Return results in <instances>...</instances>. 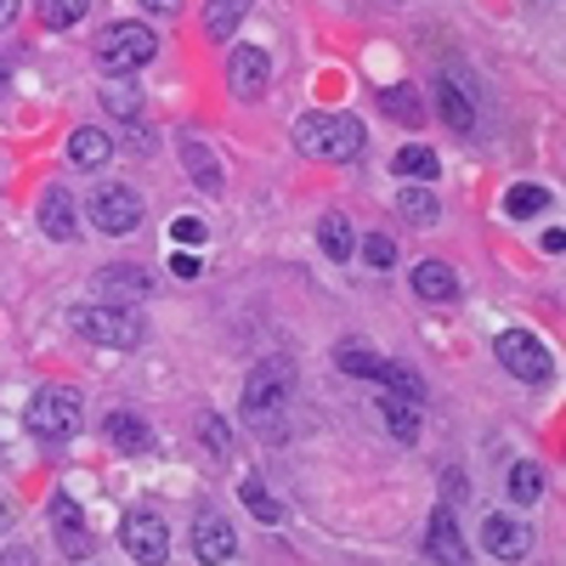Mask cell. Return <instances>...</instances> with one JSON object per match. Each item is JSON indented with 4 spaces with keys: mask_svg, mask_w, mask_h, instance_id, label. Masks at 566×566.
Wrapping results in <instances>:
<instances>
[{
    "mask_svg": "<svg viewBox=\"0 0 566 566\" xmlns=\"http://www.w3.org/2000/svg\"><path fill=\"white\" fill-rule=\"evenodd\" d=\"M250 7H255V0H205V34L210 40H227L232 29L250 18Z\"/></svg>",
    "mask_w": 566,
    "mask_h": 566,
    "instance_id": "cell-21",
    "label": "cell"
},
{
    "mask_svg": "<svg viewBox=\"0 0 566 566\" xmlns=\"http://www.w3.org/2000/svg\"><path fill=\"white\" fill-rule=\"evenodd\" d=\"M391 397H402V402H424V380L413 368H402V363H380V374H374Z\"/></svg>",
    "mask_w": 566,
    "mask_h": 566,
    "instance_id": "cell-27",
    "label": "cell"
},
{
    "mask_svg": "<svg viewBox=\"0 0 566 566\" xmlns=\"http://www.w3.org/2000/svg\"><path fill=\"white\" fill-rule=\"evenodd\" d=\"M119 538H125V555H136L142 566H165L170 560V522L159 510H130L119 522Z\"/></svg>",
    "mask_w": 566,
    "mask_h": 566,
    "instance_id": "cell-7",
    "label": "cell"
},
{
    "mask_svg": "<svg viewBox=\"0 0 566 566\" xmlns=\"http://www.w3.org/2000/svg\"><path fill=\"white\" fill-rule=\"evenodd\" d=\"M397 205H402V216L419 221V227H431V221L442 216V199H437V193H424V187H408V193H397Z\"/></svg>",
    "mask_w": 566,
    "mask_h": 566,
    "instance_id": "cell-31",
    "label": "cell"
},
{
    "mask_svg": "<svg viewBox=\"0 0 566 566\" xmlns=\"http://www.w3.org/2000/svg\"><path fill=\"white\" fill-rule=\"evenodd\" d=\"M170 239H176L181 250H199V244L210 239V232H205V221H199V216H181V221H170Z\"/></svg>",
    "mask_w": 566,
    "mask_h": 566,
    "instance_id": "cell-35",
    "label": "cell"
},
{
    "mask_svg": "<svg viewBox=\"0 0 566 566\" xmlns=\"http://www.w3.org/2000/svg\"><path fill=\"white\" fill-rule=\"evenodd\" d=\"M0 527H7V504H0Z\"/></svg>",
    "mask_w": 566,
    "mask_h": 566,
    "instance_id": "cell-42",
    "label": "cell"
},
{
    "mask_svg": "<svg viewBox=\"0 0 566 566\" xmlns=\"http://www.w3.org/2000/svg\"><path fill=\"white\" fill-rule=\"evenodd\" d=\"M424 555H431L437 566H470V549L459 538V522H453L448 504L431 515V527H424Z\"/></svg>",
    "mask_w": 566,
    "mask_h": 566,
    "instance_id": "cell-13",
    "label": "cell"
},
{
    "mask_svg": "<svg viewBox=\"0 0 566 566\" xmlns=\"http://www.w3.org/2000/svg\"><path fill=\"white\" fill-rule=\"evenodd\" d=\"M482 544H488L493 560H510V566H515V560H527V555H533V527L510 522V515H488Z\"/></svg>",
    "mask_w": 566,
    "mask_h": 566,
    "instance_id": "cell-12",
    "label": "cell"
},
{
    "mask_svg": "<svg viewBox=\"0 0 566 566\" xmlns=\"http://www.w3.org/2000/svg\"><path fill=\"white\" fill-rule=\"evenodd\" d=\"M397 176H408V181H431V176H442V159H437V148H419V142L397 148Z\"/></svg>",
    "mask_w": 566,
    "mask_h": 566,
    "instance_id": "cell-23",
    "label": "cell"
},
{
    "mask_svg": "<svg viewBox=\"0 0 566 566\" xmlns=\"http://www.w3.org/2000/svg\"><path fill=\"white\" fill-rule=\"evenodd\" d=\"M91 57H97L103 74H136L159 57V34L148 23H108L91 45Z\"/></svg>",
    "mask_w": 566,
    "mask_h": 566,
    "instance_id": "cell-3",
    "label": "cell"
},
{
    "mask_svg": "<svg viewBox=\"0 0 566 566\" xmlns=\"http://www.w3.org/2000/svg\"><path fill=\"white\" fill-rule=\"evenodd\" d=\"M34 221H40L45 239L69 244L74 232H80V205H74V193H63V187H45V193H40V210H34Z\"/></svg>",
    "mask_w": 566,
    "mask_h": 566,
    "instance_id": "cell-11",
    "label": "cell"
},
{
    "mask_svg": "<svg viewBox=\"0 0 566 566\" xmlns=\"http://www.w3.org/2000/svg\"><path fill=\"white\" fill-rule=\"evenodd\" d=\"M413 295L419 301H459V272L448 266V261H419L413 266Z\"/></svg>",
    "mask_w": 566,
    "mask_h": 566,
    "instance_id": "cell-16",
    "label": "cell"
},
{
    "mask_svg": "<svg viewBox=\"0 0 566 566\" xmlns=\"http://www.w3.org/2000/svg\"><path fill=\"white\" fill-rule=\"evenodd\" d=\"M52 533H57V544H63V555H69V560H80V555L91 549L85 515H80V504H74L69 493H52Z\"/></svg>",
    "mask_w": 566,
    "mask_h": 566,
    "instance_id": "cell-14",
    "label": "cell"
},
{
    "mask_svg": "<svg viewBox=\"0 0 566 566\" xmlns=\"http://www.w3.org/2000/svg\"><path fill=\"white\" fill-rule=\"evenodd\" d=\"M538 493H544V476H538V464H515V470H510V499L527 510V504H538Z\"/></svg>",
    "mask_w": 566,
    "mask_h": 566,
    "instance_id": "cell-32",
    "label": "cell"
},
{
    "mask_svg": "<svg viewBox=\"0 0 566 566\" xmlns=\"http://www.w3.org/2000/svg\"><path fill=\"white\" fill-rule=\"evenodd\" d=\"M437 114L459 130V136H470V130H476V103H470V91L459 85V80H437Z\"/></svg>",
    "mask_w": 566,
    "mask_h": 566,
    "instance_id": "cell-15",
    "label": "cell"
},
{
    "mask_svg": "<svg viewBox=\"0 0 566 566\" xmlns=\"http://www.w3.org/2000/svg\"><path fill=\"white\" fill-rule=\"evenodd\" d=\"M114 159V142H108V130H97V125H80L74 136H69V165H80V170H103Z\"/></svg>",
    "mask_w": 566,
    "mask_h": 566,
    "instance_id": "cell-17",
    "label": "cell"
},
{
    "mask_svg": "<svg viewBox=\"0 0 566 566\" xmlns=\"http://www.w3.org/2000/svg\"><path fill=\"white\" fill-rule=\"evenodd\" d=\"M380 108H386L391 119H402V125H424V103H419L413 85H386V91H380Z\"/></svg>",
    "mask_w": 566,
    "mask_h": 566,
    "instance_id": "cell-25",
    "label": "cell"
},
{
    "mask_svg": "<svg viewBox=\"0 0 566 566\" xmlns=\"http://www.w3.org/2000/svg\"><path fill=\"white\" fill-rule=\"evenodd\" d=\"M317 244H323V255H328V261H352V250H357L352 221H346L340 210H328V216L317 221Z\"/></svg>",
    "mask_w": 566,
    "mask_h": 566,
    "instance_id": "cell-20",
    "label": "cell"
},
{
    "mask_svg": "<svg viewBox=\"0 0 566 566\" xmlns=\"http://www.w3.org/2000/svg\"><path fill=\"white\" fill-rule=\"evenodd\" d=\"M69 323H74V335H80V340L108 346V352H136L142 335H148V323L130 317V312H119V306H80Z\"/></svg>",
    "mask_w": 566,
    "mask_h": 566,
    "instance_id": "cell-5",
    "label": "cell"
},
{
    "mask_svg": "<svg viewBox=\"0 0 566 566\" xmlns=\"http://www.w3.org/2000/svg\"><path fill=\"white\" fill-rule=\"evenodd\" d=\"M103 103H108V114H119V119H136V108H142V97H136L130 85H108Z\"/></svg>",
    "mask_w": 566,
    "mask_h": 566,
    "instance_id": "cell-36",
    "label": "cell"
},
{
    "mask_svg": "<svg viewBox=\"0 0 566 566\" xmlns=\"http://www.w3.org/2000/svg\"><path fill=\"white\" fill-rule=\"evenodd\" d=\"M199 442L210 448V453H232V431H227V419L221 413H199Z\"/></svg>",
    "mask_w": 566,
    "mask_h": 566,
    "instance_id": "cell-33",
    "label": "cell"
},
{
    "mask_svg": "<svg viewBox=\"0 0 566 566\" xmlns=\"http://www.w3.org/2000/svg\"><path fill=\"white\" fill-rule=\"evenodd\" d=\"M363 261L386 272V266H397V244L386 239V232H368V239H363Z\"/></svg>",
    "mask_w": 566,
    "mask_h": 566,
    "instance_id": "cell-34",
    "label": "cell"
},
{
    "mask_svg": "<svg viewBox=\"0 0 566 566\" xmlns=\"http://www.w3.org/2000/svg\"><path fill=\"white\" fill-rule=\"evenodd\" d=\"M266 80H272V57L261 52V45H239V52L227 57V85H232L239 103H255L266 91Z\"/></svg>",
    "mask_w": 566,
    "mask_h": 566,
    "instance_id": "cell-10",
    "label": "cell"
},
{
    "mask_svg": "<svg viewBox=\"0 0 566 566\" xmlns=\"http://www.w3.org/2000/svg\"><path fill=\"white\" fill-rule=\"evenodd\" d=\"M142 7H148V12H176L181 0H142Z\"/></svg>",
    "mask_w": 566,
    "mask_h": 566,
    "instance_id": "cell-41",
    "label": "cell"
},
{
    "mask_svg": "<svg viewBox=\"0 0 566 566\" xmlns=\"http://www.w3.org/2000/svg\"><path fill=\"white\" fill-rule=\"evenodd\" d=\"M0 566H34V555L29 549H7V555H0Z\"/></svg>",
    "mask_w": 566,
    "mask_h": 566,
    "instance_id": "cell-40",
    "label": "cell"
},
{
    "mask_svg": "<svg viewBox=\"0 0 566 566\" xmlns=\"http://www.w3.org/2000/svg\"><path fill=\"white\" fill-rule=\"evenodd\" d=\"M544 250H549V255H560V250H566V232H560V227H549V232H544Z\"/></svg>",
    "mask_w": 566,
    "mask_h": 566,
    "instance_id": "cell-39",
    "label": "cell"
},
{
    "mask_svg": "<svg viewBox=\"0 0 566 566\" xmlns=\"http://www.w3.org/2000/svg\"><path fill=\"white\" fill-rule=\"evenodd\" d=\"M335 363H340V368L352 374V380H374V374H380V363H386V357H380V352H368L363 340H340V346H335Z\"/></svg>",
    "mask_w": 566,
    "mask_h": 566,
    "instance_id": "cell-24",
    "label": "cell"
},
{
    "mask_svg": "<svg viewBox=\"0 0 566 566\" xmlns=\"http://www.w3.org/2000/svg\"><path fill=\"white\" fill-rule=\"evenodd\" d=\"M181 159H187V170H193V181H199V193H221V187H227V170H221V159H210V148H205V142H193V136H187L181 142Z\"/></svg>",
    "mask_w": 566,
    "mask_h": 566,
    "instance_id": "cell-18",
    "label": "cell"
},
{
    "mask_svg": "<svg viewBox=\"0 0 566 566\" xmlns=\"http://www.w3.org/2000/svg\"><path fill=\"white\" fill-rule=\"evenodd\" d=\"M193 555L205 566H227L232 555H239V533H232L227 515H216V510H199L193 515Z\"/></svg>",
    "mask_w": 566,
    "mask_h": 566,
    "instance_id": "cell-9",
    "label": "cell"
},
{
    "mask_svg": "<svg viewBox=\"0 0 566 566\" xmlns=\"http://www.w3.org/2000/svg\"><path fill=\"white\" fill-rule=\"evenodd\" d=\"M97 290H103V295H130V301H142V295H154V277L142 272V266H103V272H97Z\"/></svg>",
    "mask_w": 566,
    "mask_h": 566,
    "instance_id": "cell-19",
    "label": "cell"
},
{
    "mask_svg": "<svg viewBox=\"0 0 566 566\" xmlns=\"http://www.w3.org/2000/svg\"><path fill=\"white\" fill-rule=\"evenodd\" d=\"M290 402H295V363L290 357H266L255 363L250 374V386H244V419H250V431L277 442L283 431H290Z\"/></svg>",
    "mask_w": 566,
    "mask_h": 566,
    "instance_id": "cell-1",
    "label": "cell"
},
{
    "mask_svg": "<svg viewBox=\"0 0 566 566\" xmlns=\"http://www.w3.org/2000/svg\"><path fill=\"white\" fill-rule=\"evenodd\" d=\"M239 499H244V510L255 515L261 527H277V522H283V504H277V499H272V493H266V488H261L255 476H250V482L239 488Z\"/></svg>",
    "mask_w": 566,
    "mask_h": 566,
    "instance_id": "cell-28",
    "label": "cell"
},
{
    "mask_svg": "<svg viewBox=\"0 0 566 566\" xmlns=\"http://www.w3.org/2000/svg\"><path fill=\"white\" fill-rule=\"evenodd\" d=\"M108 442H114L119 453H148V448H154V431H148L136 413H108Z\"/></svg>",
    "mask_w": 566,
    "mask_h": 566,
    "instance_id": "cell-22",
    "label": "cell"
},
{
    "mask_svg": "<svg viewBox=\"0 0 566 566\" xmlns=\"http://www.w3.org/2000/svg\"><path fill=\"white\" fill-rule=\"evenodd\" d=\"M23 424H29V437L40 442H69L80 431V391L69 386H40L23 408Z\"/></svg>",
    "mask_w": 566,
    "mask_h": 566,
    "instance_id": "cell-4",
    "label": "cell"
},
{
    "mask_svg": "<svg viewBox=\"0 0 566 566\" xmlns=\"http://www.w3.org/2000/svg\"><path fill=\"white\" fill-rule=\"evenodd\" d=\"M504 374H515L522 386H544L549 374H555V357L544 352V340H533V328H504V335L493 340Z\"/></svg>",
    "mask_w": 566,
    "mask_h": 566,
    "instance_id": "cell-6",
    "label": "cell"
},
{
    "mask_svg": "<svg viewBox=\"0 0 566 566\" xmlns=\"http://www.w3.org/2000/svg\"><path fill=\"white\" fill-rule=\"evenodd\" d=\"M380 419H386V431H391V437H402V442H413V437H419V408H413V402H402V397H391V391L380 397Z\"/></svg>",
    "mask_w": 566,
    "mask_h": 566,
    "instance_id": "cell-26",
    "label": "cell"
},
{
    "mask_svg": "<svg viewBox=\"0 0 566 566\" xmlns=\"http://www.w3.org/2000/svg\"><path fill=\"white\" fill-rule=\"evenodd\" d=\"M18 12H23V0H0V29H12Z\"/></svg>",
    "mask_w": 566,
    "mask_h": 566,
    "instance_id": "cell-38",
    "label": "cell"
},
{
    "mask_svg": "<svg viewBox=\"0 0 566 566\" xmlns=\"http://www.w3.org/2000/svg\"><path fill=\"white\" fill-rule=\"evenodd\" d=\"M91 12V0H40V23L45 29H74Z\"/></svg>",
    "mask_w": 566,
    "mask_h": 566,
    "instance_id": "cell-30",
    "label": "cell"
},
{
    "mask_svg": "<svg viewBox=\"0 0 566 566\" xmlns=\"http://www.w3.org/2000/svg\"><path fill=\"white\" fill-rule=\"evenodd\" d=\"M544 205H549V193H544V187H538V181H522V187H510L504 216H510V221H527V216H538Z\"/></svg>",
    "mask_w": 566,
    "mask_h": 566,
    "instance_id": "cell-29",
    "label": "cell"
},
{
    "mask_svg": "<svg viewBox=\"0 0 566 566\" xmlns=\"http://www.w3.org/2000/svg\"><path fill=\"white\" fill-rule=\"evenodd\" d=\"M170 272H176V277H199V261H193V250L170 255Z\"/></svg>",
    "mask_w": 566,
    "mask_h": 566,
    "instance_id": "cell-37",
    "label": "cell"
},
{
    "mask_svg": "<svg viewBox=\"0 0 566 566\" xmlns=\"http://www.w3.org/2000/svg\"><path fill=\"white\" fill-rule=\"evenodd\" d=\"M295 148L323 165H352L363 154V125L352 114H301L295 119Z\"/></svg>",
    "mask_w": 566,
    "mask_h": 566,
    "instance_id": "cell-2",
    "label": "cell"
},
{
    "mask_svg": "<svg viewBox=\"0 0 566 566\" xmlns=\"http://www.w3.org/2000/svg\"><path fill=\"white\" fill-rule=\"evenodd\" d=\"M142 216H148V205H142L136 187L108 181V187H97V193H91V221H97L103 232H114V239L136 232V227H142Z\"/></svg>",
    "mask_w": 566,
    "mask_h": 566,
    "instance_id": "cell-8",
    "label": "cell"
}]
</instances>
